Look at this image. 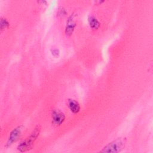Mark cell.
I'll use <instances>...</instances> for the list:
<instances>
[{
  "instance_id": "cell-1",
  "label": "cell",
  "mask_w": 153,
  "mask_h": 153,
  "mask_svg": "<svg viewBox=\"0 0 153 153\" xmlns=\"http://www.w3.org/2000/svg\"><path fill=\"white\" fill-rule=\"evenodd\" d=\"M40 131L41 127L39 126H37L32 131L31 134L18 145L17 147V150L21 152H23L31 149L34 142L38 137Z\"/></svg>"
},
{
  "instance_id": "cell-2",
  "label": "cell",
  "mask_w": 153,
  "mask_h": 153,
  "mask_svg": "<svg viewBox=\"0 0 153 153\" xmlns=\"http://www.w3.org/2000/svg\"><path fill=\"white\" fill-rule=\"evenodd\" d=\"M126 139L119 137L106 145L100 152L105 153H118L121 152L124 148Z\"/></svg>"
},
{
  "instance_id": "cell-4",
  "label": "cell",
  "mask_w": 153,
  "mask_h": 153,
  "mask_svg": "<svg viewBox=\"0 0 153 153\" xmlns=\"http://www.w3.org/2000/svg\"><path fill=\"white\" fill-rule=\"evenodd\" d=\"M51 116L53 119V123L56 126L61 125L65 119V114L58 109L53 110Z\"/></svg>"
},
{
  "instance_id": "cell-5",
  "label": "cell",
  "mask_w": 153,
  "mask_h": 153,
  "mask_svg": "<svg viewBox=\"0 0 153 153\" xmlns=\"http://www.w3.org/2000/svg\"><path fill=\"white\" fill-rule=\"evenodd\" d=\"M75 17V15L74 14H71L69 17L66 22V25L65 27V33L68 36H71L73 33V32L76 26V23L74 20Z\"/></svg>"
},
{
  "instance_id": "cell-8",
  "label": "cell",
  "mask_w": 153,
  "mask_h": 153,
  "mask_svg": "<svg viewBox=\"0 0 153 153\" xmlns=\"http://www.w3.org/2000/svg\"><path fill=\"white\" fill-rule=\"evenodd\" d=\"M9 22L8 20L5 19V18H1V21H0V27H1V30H2L5 28H7L9 26Z\"/></svg>"
},
{
  "instance_id": "cell-9",
  "label": "cell",
  "mask_w": 153,
  "mask_h": 153,
  "mask_svg": "<svg viewBox=\"0 0 153 153\" xmlns=\"http://www.w3.org/2000/svg\"><path fill=\"white\" fill-rule=\"evenodd\" d=\"M51 52L52 55L53 56H54V57H58L59 55V53H60L59 50L57 49V48H54V49L51 50Z\"/></svg>"
},
{
  "instance_id": "cell-6",
  "label": "cell",
  "mask_w": 153,
  "mask_h": 153,
  "mask_svg": "<svg viewBox=\"0 0 153 153\" xmlns=\"http://www.w3.org/2000/svg\"><path fill=\"white\" fill-rule=\"evenodd\" d=\"M68 105L71 111L74 114H77L80 110L79 103L74 99H69L68 101Z\"/></svg>"
},
{
  "instance_id": "cell-10",
  "label": "cell",
  "mask_w": 153,
  "mask_h": 153,
  "mask_svg": "<svg viewBox=\"0 0 153 153\" xmlns=\"http://www.w3.org/2000/svg\"><path fill=\"white\" fill-rule=\"evenodd\" d=\"M58 15L59 16H65L66 14V11H65V10L63 8H62V7H60V9L59 10V13H58Z\"/></svg>"
},
{
  "instance_id": "cell-7",
  "label": "cell",
  "mask_w": 153,
  "mask_h": 153,
  "mask_svg": "<svg viewBox=\"0 0 153 153\" xmlns=\"http://www.w3.org/2000/svg\"><path fill=\"white\" fill-rule=\"evenodd\" d=\"M88 23L90 27L93 29H97L100 26V23L97 19L92 15L88 17Z\"/></svg>"
},
{
  "instance_id": "cell-3",
  "label": "cell",
  "mask_w": 153,
  "mask_h": 153,
  "mask_svg": "<svg viewBox=\"0 0 153 153\" xmlns=\"http://www.w3.org/2000/svg\"><path fill=\"white\" fill-rule=\"evenodd\" d=\"M23 128V126H19L15 128H14L10 133L9 137L8 139V140L7 142V143L5 145V147H9L11 145H13L14 142H16L19 138L20 137L21 134H22V131Z\"/></svg>"
}]
</instances>
